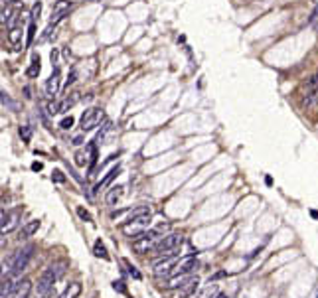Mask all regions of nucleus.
Returning <instances> with one entry per match:
<instances>
[{
	"label": "nucleus",
	"mask_w": 318,
	"mask_h": 298,
	"mask_svg": "<svg viewBox=\"0 0 318 298\" xmlns=\"http://www.w3.org/2000/svg\"><path fill=\"white\" fill-rule=\"evenodd\" d=\"M148 223H150V209H148L146 205H142V207H136L134 211H130L128 219L123 223L121 229H123V233H125L127 237L136 239L138 235H142V233L146 231Z\"/></svg>",
	"instance_id": "f257e3e1"
},
{
	"label": "nucleus",
	"mask_w": 318,
	"mask_h": 298,
	"mask_svg": "<svg viewBox=\"0 0 318 298\" xmlns=\"http://www.w3.org/2000/svg\"><path fill=\"white\" fill-rule=\"evenodd\" d=\"M65 263H54V265H50L46 270H44V274L40 276V280H38V294L40 298H46L50 294V290H52V286L58 282V278L64 274V268Z\"/></svg>",
	"instance_id": "f03ea898"
},
{
	"label": "nucleus",
	"mask_w": 318,
	"mask_h": 298,
	"mask_svg": "<svg viewBox=\"0 0 318 298\" xmlns=\"http://www.w3.org/2000/svg\"><path fill=\"white\" fill-rule=\"evenodd\" d=\"M182 243H184V235H182V233L164 235L158 243H156V247H154L152 253H156L160 257H172V255H176V251L180 249Z\"/></svg>",
	"instance_id": "7ed1b4c3"
},
{
	"label": "nucleus",
	"mask_w": 318,
	"mask_h": 298,
	"mask_svg": "<svg viewBox=\"0 0 318 298\" xmlns=\"http://www.w3.org/2000/svg\"><path fill=\"white\" fill-rule=\"evenodd\" d=\"M34 251H36V247H34V245H26V247H22V249H20V251L12 257V266H10V274H8V276H18V274H22V272L26 270L28 263L32 261Z\"/></svg>",
	"instance_id": "20e7f679"
},
{
	"label": "nucleus",
	"mask_w": 318,
	"mask_h": 298,
	"mask_svg": "<svg viewBox=\"0 0 318 298\" xmlns=\"http://www.w3.org/2000/svg\"><path fill=\"white\" fill-rule=\"evenodd\" d=\"M103 119H105L103 109H99V107H91V109H87V111L81 115V119H79V127H81V131H83V133L93 131L95 127L101 125V121H103Z\"/></svg>",
	"instance_id": "39448f33"
},
{
	"label": "nucleus",
	"mask_w": 318,
	"mask_h": 298,
	"mask_svg": "<svg viewBox=\"0 0 318 298\" xmlns=\"http://www.w3.org/2000/svg\"><path fill=\"white\" fill-rule=\"evenodd\" d=\"M302 105H304L306 111L316 109V105H318V75L310 77V79L306 81V89H304Z\"/></svg>",
	"instance_id": "423d86ee"
},
{
	"label": "nucleus",
	"mask_w": 318,
	"mask_h": 298,
	"mask_svg": "<svg viewBox=\"0 0 318 298\" xmlns=\"http://www.w3.org/2000/svg\"><path fill=\"white\" fill-rule=\"evenodd\" d=\"M18 221H20V209H14L10 213H2V227H0L2 235L14 231L18 227Z\"/></svg>",
	"instance_id": "0eeeda50"
},
{
	"label": "nucleus",
	"mask_w": 318,
	"mask_h": 298,
	"mask_svg": "<svg viewBox=\"0 0 318 298\" xmlns=\"http://www.w3.org/2000/svg\"><path fill=\"white\" fill-rule=\"evenodd\" d=\"M32 292V280L30 278H20L18 282H14L12 292L8 298H28Z\"/></svg>",
	"instance_id": "6e6552de"
},
{
	"label": "nucleus",
	"mask_w": 318,
	"mask_h": 298,
	"mask_svg": "<svg viewBox=\"0 0 318 298\" xmlns=\"http://www.w3.org/2000/svg\"><path fill=\"white\" fill-rule=\"evenodd\" d=\"M60 87H62V73H60V69L56 67L54 73L50 75L48 83H46V93H48V97H50V99H56V95L60 93Z\"/></svg>",
	"instance_id": "1a4fd4ad"
},
{
	"label": "nucleus",
	"mask_w": 318,
	"mask_h": 298,
	"mask_svg": "<svg viewBox=\"0 0 318 298\" xmlns=\"http://www.w3.org/2000/svg\"><path fill=\"white\" fill-rule=\"evenodd\" d=\"M178 263V259H176V255H172V257H164L160 263L154 265V274L156 276H168L170 272H174V266Z\"/></svg>",
	"instance_id": "9d476101"
},
{
	"label": "nucleus",
	"mask_w": 318,
	"mask_h": 298,
	"mask_svg": "<svg viewBox=\"0 0 318 298\" xmlns=\"http://www.w3.org/2000/svg\"><path fill=\"white\" fill-rule=\"evenodd\" d=\"M196 266H198L196 255H190V257H184V259H180V261L176 263V266H174V272H176V274H180V272H188V274H190Z\"/></svg>",
	"instance_id": "9b49d317"
},
{
	"label": "nucleus",
	"mask_w": 318,
	"mask_h": 298,
	"mask_svg": "<svg viewBox=\"0 0 318 298\" xmlns=\"http://www.w3.org/2000/svg\"><path fill=\"white\" fill-rule=\"evenodd\" d=\"M119 174H121V166H115V168H111V170H109V172L103 176V180H101V182H99V184L95 186V192L105 190V188H107V186H109V184H111V182H113V180H115Z\"/></svg>",
	"instance_id": "f8f14e48"
},
{
	"label": "nucleus",
	"mask_w": 318,
	"mask_h": 298,
	"mask_svg": "<svg viewBox=\"0 0 318 298\" xmlns=\"http://www.w3.org/2000/svg\"><path fill=\"white\" fill-rule=\"evenodd\" d=\"M8 42L12 44L14 50H20V48H22V28H20V26L10 28V32H8Z\"/></svg>",
	"instance_id": "ddd939ff"
},
{
	"label": "nucleus",
	"mask_w": 318,
	"mask_h": 298,
	"mask_svg": "<svg viewBox=\"0 0 318 298\" xmlns=\"http://www.w3.org/2000/svg\"><path fill=\"white\" fill-rule=\"evenodd\" d=\"M123 194H125V188L123 186H115V188H111L109 192H107V203L109 205H117L119 203V199L123 198Z\"/></svg>",
	"instance_id": "4468645a"
},
{
	"label": "nucleus",
	"mask_w": 318,
	"mask_h": 298,
	"mask_svg": "<svg viewBox=\"0 0 318 298\" xmlns=\"http://www.w3.org/2000/svg\"><path fill=\"white\" fill-rule=\"evenodd\" d=\"M79 294H81V284H79V282H71L60 298H77Z\"/></svg>",
	"instance_id": "2eb2a0df"
},
{
	"label": "nucleus",
	"mask_w": 318,
	"mask_h": 298,
	"mask_svg": "<svg viewBox=\"0 0 318 298\" xmlns=\"http://www.w3.org/2000/svg\"><path fill=\"white\" fill-rule=\"evenodd\" d=\"M38 229H40V219H32L22 227V237H32Z\"/></svg>",
	"instance_id": "dca6fc26"
},
{
	"label": "nucleus",
	"mask_w": 318,
	"mask_h": 298,
	"mask_svg": "<svg viewBox=\"0 0 318 298\" xmlns=\"http://www.w3.org/2000/svg\"><path fill=\"white\" fill-rule=\"evenodd\" d=\"M40 69H42V66H40V56H36V54H34L32 64H30V67H28L26 75H28V77H38V75H40Z\"/></svg>",
	"instance_id": "f3484780"
},
{
	"label": "nucleus",
	"mask_w": 318,
	"mask_h": 298,
	"mask_svg": "<svg viewBox=\"0 0 318 298\" xmlns=\"http://www.w3.org/2000/svg\"><path fill=\"white\" fill-rule=\"evenodd\" d=\"M93 255H95V257H99V259H105V261H109V253H107L105 245L101 243V239H97L95 245H93Z\"/></svg>",
	"instance_id": "a211bd4d"
},
{
	"label": "nucleus",
	"mask_w": 318,
	"mask_h": 298,
	"mask_svg": "<svg viewBox=\"0 0 318 298\" xmlns=\"http://www.w3.org/2000/svg\"><path fill=\"white\" fill-rule=\"evenodd\" d=\"M125 265H127V268H128V274H130V276H134L136 280H140V278H142V274H140V272L136 270V266H134V265H130L128 261H125Z\"/></svg>",
	"instance_id": "6ab92c4d"
},
{
	"label": "nucleus",
	"mask_w": 318,
	"mask_h": 298,
	"mask_svg": "<svg viewBox=\"0 0 318 298\" xmlns=\"http://www.w3.org/2000/svg\"><path fill=\"white\" fill-rule=\"evenodd\" d=\"M40 14H42V2H36L32 6V14H30V16H32V22H36V20L40 18Z\"/></svg>",
	"instance_id": "aec40b11"
},
{
	"label": "nucleus",
	"mask_w": 318,
	"mask_h": 298,
	"mask_svg": "<svg viewBox=\"0 0 318 298\" xmlns=\"http://www.w3.org/2000/svg\"><path fill=\"white\" fill-rule=\"evenodd\" d=\"M20 136L24 142H30V136H32V129L30 127H20Z\"/></svg>",
	"instance_id": "412c9836"
},
{
	"label": "nucleus",
	"mask_w": 318,
	"mask_h": 298,
	"mask_svg": "<svg viewBox=\"0 0 318 298\" xmlns=\"http://www.w3.org/2000/svg\"><path fill=\"white\" fill-rule=\"evenodd\" d=\"M34 36H36V22H30V26H28V36H26V44H28V46L32 44Z\"/></svg>",
	"instance_id": "4be33fe9"
},
{
	"label": "nucleus",
	"mask_w": 318,
	"mask_h": 298,
	"mask_svg": "<svg viewBox=\"0 0 318 298\" xmlns=\"http://www.w3.org/2000/svg\"><path fill=\"white\" fill-rule=\"evenodd\" d=\"M73 123H75V121H73V117H65V119H62V123H60V127H62L64 131H69V129L73 127Z\"/></svg>",
	"instance_id": "5701e85b"
},
{
	"label": "nucleus",
	"mask_w": 318,
	"mask_h": 298,
	"mask_svg": "<svg viewBox=\"0 0 318 298\" xmlns=\"http://www.w3.org/2000/svg\"><path fill=\"white\" fill-rule=\"evenodd\" d=\"M75 158H77V160H75V162H77V166H85V164H87V160H89L85 152H77V154H75Z\"/></svg>",
	"instance_id": "b1692460"
},
{
	"label": "nucleus",
	"mask_w": 318,
	"mask_h": 298,
	"mask_svg": "<svg viewBox=\"0 0 318 298\" xmlns=\"http://www.w3.org/2000/svg\"><path fill=\"white\" fill-rule=\"evenodd\" d=\"M77 215H79L81 219H85V221H91V215H89V213H87L83 207H77Z\"/></svg>",
	"instance_id": "393cba45"
},
{
	"label": "nucleus",
	"mask_w": 318,
	"mask_h": 298,
	"mask_svg": "<svg viewBox=\"0 0 318 298\" xmlns=\"http://www.w3.org/2000/svg\"><path fill=\"white\" fill-rule=\"evenodd\" d=\"M310 26H314L318 30V4L316 8H314V12H312V16H310Z\"/></svg>",
	"instance_id": "a878e982"
},
{
	"label": "nucleus",
	"mask_w": 318,
	"mask_h": 298,
	"mask_svg": "<svg viewBox=\"0 0 318 298\" xmlns=\"http://www.w3.org/2000/svg\"><path fill=\"white\" fill-rule=\"evenodd\" d=\"M48 113H50V115L60 113V105H56V103H48Z\"/></svg>",
	"instance_id": "bb28decb"
},
{
	"label": "nucleus",
	"mask_w": 318,
	"mask_h": 298,
	"mask_svg": "<svg viewBox=\"0 0 318 298\" xmlns=\"http://www.w3.org/2000/svg\"><path fill=\"white\" fill-rule=\"evenodd\" d=\"M52 180H56V182H65V176L58 170V172H54V176H52Z\"/></svg>",
	"instance_id": "cd10ccee"
},
{
	"label": "nucleus",
	"mask_w": 318,
	"mask_h": 298,
	"mask_svg": "<svg viewBox=\"0 0 318 298\" xmlns=\"http://www.w3.org/2000/svg\"><path fill=\"white\" fill-rule=\"evenodd\" d=\"M75 75H77V73H75V69H71V73H69V79H67V85H71V83L75 81Z\"/></svg>",
	"instance_id": "c85d7f7f"
},
{
	"label": "nucleus",
	"mask_w": 318,
	"mask_h": 298,
	"mask_svg": "<svg viewBox=\"0 0 318 298\" xmlns=\"http://www.w3.org/2000/svg\"><path fill=\"white\" fill-rule=\"evenodd\" d=\"M113 286H115V290H117V288H119V290H121V292H125V286H123V282H115V284H113Z\"/></svg>",
	"instance_id": "c756f323"
},
{
	"label": "nucleus",
	"mask_w": 318,
	"mask_h": 298,
	"mask_svg": "<svg viewBox=\"0 0 318 298\" xmlns=\"http://www.w3.org/2000/svg\"><path fill=\"white\" fill-rule=\"evenodd\" d=\"M32 170H36V172H40V170H42V162H34V164H32Z\"/></svg>",
	"instance_id": "7c9ffc66"
},
{
	"label": "nucleus",
	"mask_w": 318,
	"mask_h": 298,
	"mask_svg": "<svg viewBox=\"0 0 318 298\" xmlns=\"http://www.w3.org/2000/svg\"><path fill=\"white\" fill-rule=\"evenodd\" d=\"M314 2H316V4H318V0H314Z\"/></svg>",
	"instance_id": "2f4dec72"
},
{
	"label": "nucleus",
	"mask_w": 318,
	"mask_h": 298,
	"mask_svg": "<svg viewBox=\"0 0 318 298\" xmlns=\"http://www.w3.org/2000/svg\"><path fill=\"white\" fill-rule=\"evenodd\" d=\"M314 298H318V294H316V296H314Z\"/></svg>",
	"instance_id": "473e14b6"
}]
</instances>
